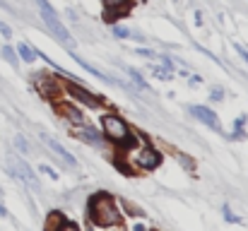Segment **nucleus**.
Returning a JSON list of instances; mask_svg holds the SVG:
<instances>
[{
  "label": "nucleus",
  "mask_w": 248,
  "mask_h": 231,
  "mask_svg": "<svg viewBox=\"0 0 248 231\" xmlns=\"http://www.w3.org/2000/svg\"><path fill=\"white\" fill-rule=\"evenodd\" d=\"M87 215L92 217V222L96 227H118L121 224V212L116 210L113 200L104 193H99L89 200V212Z\"/></svg>",
  "instance_id": "f257e3e1"
},
{
  "label": "nucleus",
  "mask_w": 248,
  "mask_h": 231,
  "mask_svg": "<svg viewBox=\"0 0 248 231\" xmlns=\"http://www.w3.org/2000/svg\"><path fill=\"white\" fill-rule=\"evenodd\" d=\"M36 7H39V12H41V19H44V24L48 27V31L65 46V48H75V41H73V36H70V31L65 29V24L58 19V15H56V10L48 5V0H36Z\"/></svg>",
  "instance_id": "f03ea898"
},
{
  "label": "nucleus",
  "mask_w": 248,
  "mask_h": 231,
  "mask_svg": "<svg viewBox=\"0 0 248 231\" xmlns=\"http://www.w3.org/2000/svg\"><path fill=\"white\" fill-rule=\"evenodd\" d=\"M104 135L111 140V142H116V145H133V130L128 128V123L121 118V116H116V113H106L104 116Z\"/></svg>",
  "instance_id": "7ed1b4c3"
},
{
  "label": "nucleus",
  "mask_w": 248,
  "mask_h": 231,
  "mask_svg": "<svg viewBox=\"0 0 248 231\" xmlns=\"http://www.w3.org/2000/svg\"><path fill=\"white\" fill-rule=\"evenodd\" d=\"M10 161L15 164V169L19 171V176H22V181H24V183H29V185H31L34 190H41L39 176H36V173L31 171V166H29V164H27L24 159H19V156H15V154H12V156H10Z\"/></svg>",
  "instance_id": "20e7f679"
},
{
  "label": "nucleus",
  "mask_w": 248,
  "mask_h": 231,
  "mask_svg": "<svg viewBox=\"0 0 248 231\" xmlns=\"http://www.w3.org/2000/svg\"><path fill=\"white\" fill-rule=\"evenodd\" d=\"M41 142H44V145H46V147H48V150H51L53 154H58V156H61V159H63V161H65L68 166H73V169L78 166V159H75L73 154L68 152V150H65V147H63V145H61V142H58L56 138H51V135L41 133Z\"/></svg>",
  "instance_id": "39448f33"
},
{
  "label": "nucleus",
  "mask_w": 248,
  "mask_h": 231,
  "mask_svg": "<svg viewBox=\"0 0 248 231\" xmlns=\"http://www.w3.org/2000/svg\"><path fill=\"white\" fill-rule=\"evenodd\" d=\"M159 164H162V154L157 152L155 147H142V150L138 152V166H140V169L152 171V169H157Z\"/></svg>",
  "instance_id": "423d86ee"
},
{
  "label": "nucleus",
  "mask_w": 248,
  "mask_h": 231,
  "mask_svg": "<svg viewBox=\"0 0 248 231\" xmlns=\"http://www.w3.org/2000/svg\"><path fill=\"white\" fill-rule=\"evenodd\" d=\"M188 111H190V113H193L200 123H205L207 128L219 130V121H217V113H215V111H210V108H205V106H198V104L188 106Z\"/></svg>",
  "instance_id": "0eeeda50"
},
{
  "label": "nucleus",
  "mask_w": 248,
  "mask_h": 231,
  "mask_svg": "<svg viewBox=\"0 0 248 231\" xmlns=\"http://www.w3.org/2000/svg\"><path fill=\"white\" fill-rule=\"evenodd\" d=\"M68 94L70 96H75L78 101H82V104H87V106H99V99H96V94H92V92H87L84 87H80L78 82H68Z\"/></svg>",
  "instance_id": "6e6552de"
},
{
  "label": "nucleus",
  "mask_w": 248,
  "mask_h": 231,
  "mask_svg": "<svg viewBox=\"0 0 248 231\" xmlns=\"http://www.w3.org/2000/svg\"><path fill=\"white\" fill-rule=\"evenodd\" d=\"M68 51L73 53V58H75V61H78L80 65H82V68H84V70H87V73H89V75H94V77H96V79H101V82H108V84H116V87H121V82H118L116 77H108V75H106V73H101V70H99L96 65H92V63H87L84 58H80V56H78V53H75L73 48H68Z\"/></svg>",
  "instance_id": "1a4fd4ad"
},
{
  "label": "nucleus",
  "mask_w": 248,
  "mask_h": 231,
  "mask_svg": "<svg viewBox=\"0 0 248 231\" xmlns=\"http://www.w3.org/2000/svg\"><path fill=\"white\" fill-rule=\"evenodd\" d=\"M75 133H78V138H80V140L89 142V145H101V142H104V138H101L92 125H84V123L82 125H75Z\"/></svg>",
  "instance_id": "9d476101"
},
{
  "label": "nucleus",
  "mask_w": 248,
  "mask_h": 231,
  "mask_svg": "<svg viewBox=\"0 0 248 231\" xmlns=\"http://www.w3.org/2000/svg\"><path fill=\"white\" fill-rule=\"evenodd\" d=\"M123 70H125V73L130 75V79H133V82H135V84H138V87H140L142 92H150V84H147V79L140 75V73H138L135 68H128V65H123Z\"/></svg>",
  "instance_id": "9b49d317"
},
{
  "label": "nucleus",
  "mask_w": 248,
  "mask_h": 231,
  "mask_svg": "<svg viewBox=\"0 0 248 231\" xmlns=\"http://www.w3.org/2000/svg\"><path fill=\"white\" fill-rule=\"evenodd\" d=\"M17 53H19L22 61H27V63L36 61V48H31V46H27V44H19V46H17Z\"/></svg>",
  "instance_id": "f8f14e48"
},
{
  "label": "nucleus",
  "mask_w": 248,
  "mask_h": 231,
  "mask_svg": "<svg viewBox=\"0 0 248 231\" xmlns=\"http://www.w3.org/2000/svg\"><path fill=\"white\" fill-rule=\"evenodd\" d=\"M61 111H63V113H65V118H68V121H73L75 125H82V123H84L82 113H80L78 108H70V106H63Z\"/></svg>",
  "instance_id": "ddd939ff"
},
{
  "label": "nucleus",
  "mask_w": 248,
  "mask_h": 231,
  "mask_svg": "<svg viewBox=\"0 0 248 231\" xmlns=\"http://www.w3.org/2000/svg\"><path fill=\"white\" fill-rule=\"evenodd\" d=\"M0 53H2V58H5L12 68H17V65H19V58H17V53L12 51V46H2V48H0Z\"/></svg>",
  "instance_id": "4468645a"
},
{
  "label": "nucleus",
  "mask_w": 248,
  "mask_h": 231,
  "mask_svg": "<svg viewBox=\"0 0 248 231\" xmlns=\"http://www.w3.org/2000/svg\"><path fill=\"white\" fill-rule=\"evenodd\" d=\"M104 5H106V10H121V12H125L130 7V0H104Z\"/></svg>",
  "instance_id": "2eb2a0df"
},
{
  "label": "nucleus",
  "mask_w": 248,
  "mask_h": 231,
  "mask_svg": "<svg viewBox=\"0 0 248 231\" xmlns=\"http://www.w3.org/2000/svg\"><path fill=\"white\" fill-rule=\"evenodd\" d=\"M15 147H17L22 154H29V142H27L22 135H15Z\"/></svg>",
  "instance_id": "dca6fc26"
},
{
  "label": "nucleus",
  "mask_w": 248,
  "mask_h": 231,
  "mask_svg": "<svg viewBox=\"0 0 248 231\" xmlns=\"http://www.w3.org/2000/svg\"><path fill=\"white\" fill-rule=\"evenodd\" d=\"M113 34H116L118 39H128V36H130V29H128V27H113Z\"/></svg>",
  "instance_id": "f3484780"
},
{
  "label": "nucleus",
  "mask_w": 248,
  "mask_h": 231,
  "mask_svg": "<svg viewBox=\"0 0 248 231\" xmlns=\"http://www.w3.org/2000/svg\"><path fill=\"white\" fill-rule=\"evenodd\" d=\"M210 99H212V101H222V99H224V92H222L219 87H215L212 94H210Z\"/></svg>",
  "instance_id": "a211bd4d"
},
{
  "label": "nucleus",
  "mask_w": 248,
  "mask_h": 231,
  "mask_svg": "<svg viewBox=\"0 0 248 231\" xmlns=\"http://www.w3.org/2000/svg\"><path fill=\"white\" fill-rule=\"evenodd\" d=\"M222 212H224V217H227V219H229V222H234V224H236V222H241V219H239V217H236V215H232V210H229V207H227V205H224V207H222Z\"/></svg>",
  "instance_id": "6ab92c4d"
},
{
  "label": "nucleus",
  "mask_w": 248,
  "mask_h": 231,
  "mask_svg": "<svg viewBox=\"0 0 248 231\" xmlns=\"http://www.w3.org/2000/svg\"><path fill=\"white\" fill-rule=\"evenodd\" d=\"M155 75L159 77V79H171V73L166 68H155Z\"/></svg>",
  "instance_id": "aec40b11"
},
{
  "label": "nucleus",
  "mask_w": 248,
  "mask_h": 231,
  "mask_svg": "<svg viewBox=\"0 0 248 231\" xmlns=\"http://www.w3.org/2000/svg\"><path fill=\"white\" fill-rule=\"evenodd\" d=\"M162 65H164L169 73H173V68H176V65H173V61H171L169 56H162Z\"/></svg>",
  "instance_id": "412c9836"
},
{
  "label": "nucleus",
  "mask_w": 248,
  "mask_h": 231,
  "mask_svg": "<svg viewBox=\"0 0 248 231\" xmlns=\"http://www.w3.org/2000/svg\"><path fill=\"white\" fill-rule=\"evenodd\" d=\"M0 34H2L5 39H12V29H10L5 22H0Z\"/></svg>",
  "instance_id": "4be33fe9"
},
{
  "label": "nucleus",
  "mask_w": 248,
  "mask_h": 231,
  "mask_svg": "<svg viewBox=\"0 0 248 231\" xmlns=\"http://www.w3.org/2000/svg\"><path fill=\"white\" fill-rule=\"evenodd\" d=\"M41 171H44V173H48V176H51V178H53V181H56V178H58V173H56V171H53V169H51V166H41Z\"/></svg>",
  "instance_id": "5701e85b"
},
{
  "label": "nucleus",
  "mask_w": 248,
  "mask_h": 231,
  "mask_svg": "<svg viewBox=\"0 0 248 231\" xmlns=\"http://www.w3.org/2000/svg\"><path fill=\"white\" fill-rule=\"evenodd\" d=\"M138 53L145 56V58H152V56H155V51H150V48H138Z\"/></svg>",
  "instance_id": "b1692460"
},
{
  "label": "nucleus",
  "mask_w": 248,
  "mask_h": 231,
  "mask_svg": "<svg viewBox=\"0 0 248 231\" xmlns=\"http://www.w3.org/2000/svg\"><path fill=\"white\" fill-rule=\"evenodd\" d=\"M244 138H246V133H241L239 128H236V130L232 133V140H244Z\"/></svg>",
  "instance_id": "393cba45"
},
{
  "label": "nucleus",
  "mask_w": 248,
  "mask_h": 231,
  "mask_svg": "<svg viewBox=\"0 0 248 231\" xmlns=\"http://www.w3.org/2000/svg\"><path fill=\"white\" fill-rule=\"evenodd\" d=\"M236 51H239V56H241V58H244V61H246V63H248V51H246V48L236 44Z\"/></svg>",
  "instance_id": "a878e982"
},
{
  "label": "nucleus",
  "mask_w": 248,
  "mask_h": 231,
  "mask_svg": "<svg viewBox=\"0 0 248 231\" xmlns=\"http://www.w3.org/2000/svg\"><path fill=\"white\" fill-rule=\"evenodd\" d=\"M0 195H2V190H0Z\"/></svg>",
  "instance_id": "bb28decb"
}]
</instances>
